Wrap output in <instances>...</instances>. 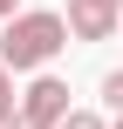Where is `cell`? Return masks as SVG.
<instances>
[{
	"label": "cell",
	"instance_id": "cell-6",
	"mask_svg": "<svg viewBox=\"0 0 123 129\" xmlns=\"http://www.w3.org/2000/svg\"><path fill=\"white\" fill-rule=\"evenodd\" d=\"M14 14H21V0H0V27H7V20H14Z\"/></svg>",
	"mask_w": 123,
	"mask_h": 129
},
{
	"label": "cell",
	"instance_id": "cell-4",
	"mask_svg": "<svg viewBox=\"0 0 123 129\" xmlns=\"http://www.w3.org/2000/svg\"><path fill=\"white\" fill-rule=\"evenodd\" d=\"M103 102L123 116V68H110V75H103Z\"/></svg>",
	"mask_w": 123,
	"mask_h": 129
},
{
	"label": "cell",
	"instance_id": "cell-2",
	"mask_svg": "<svg viewBox=\"0 0 123 129\" xmlns=\"http://www.w3.org/2000/svg\"><path fill=\"white\" fill-rule=\"evenodd\" d=\"M68 41H110L123 27V0H68Z\"/></svg>",
	"mask_w": 123,
	"mask_h": 129
},
{
	"label": "cell",
	"instance_id": "cell-7",
	"mask_svg": "<svg viewBox=\"0 0 123 129\" xmlns=\"http://www.w3.org/2000/svg\"><path fill=\"white\" fill-rule=\"evenodd\" d=\"M110 129H123V116H116V122H110Z\"/></svg>",
	"mask_w": 123,
	"mask_h": 129
},
{
	"label": "cell",
	"instance_id": "cell-8",
	"mask_svg": "<svg viewBox=\"0 0 123 129\" xmlns=\"http://www.w3.org/2000/svg\"><path fill=\"white\" fill-rule=\"evenodd\" d=\"M116 34H123V27H116Z\"/></svg>",
	"mask_w": 123,
	"mask_h": 129
},
{
	"label": "cell",
	"instance_id": "cell-1",
	"mask_svg": "<svg viewBox=\"0 0 123 129\" xmlns=\"http://www.w3.org/2000/svg\"><path fill=\"white\" fill-rule=\"evenodd\" d=\"M68 48V20L48 7H21L0 27V68L7 75H48V61Z\"/></svg>",
	"mask_w": 123,
	"mask_h": 129
},
{
	"label": "cell",
	"instance_id": "cell-5",
	"mask_svg": "<svg viewBox=\"0 0 123 129\" xmlns=\"http://www.w3.org/2000/svg\"><path fill=\"white\" fill-rule=\"evenodd\" d=\"M62 129H110V122H103L96 109H68V122H62Z\"/></svg>",
	"mask_w": 123,
	"mask_h": 129
},
{
	"label": "cell",
	"instance_id": "cell-3",
	"mask_svg": "<svg viewBox=\"0 0 123 129\" xmlns=\"http://www.w3.org/2000/svg\"><path fill=\"white\" fill-rule=\"evenodd\" d=\"M14 109H21V88H14V75H7V68H0V129L14 122Z\"/></svg>",
	"mask_w": 123,
	"mask_h": 129
}]
</instances>
